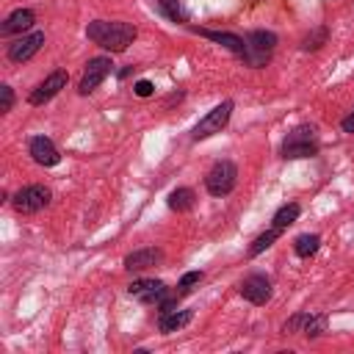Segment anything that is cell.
Returning a JSON list of instances; mask_svg holds the SVG:
<instances>
[{"instance_id": "cell-1", "label": "cell", "mask_w": 354, "mask_h": 354, "mask_svg": "<svg viewBox=\"0 0 354 354\" xmlns=\"http://www.w3.org/2000/svg\"><path fill=\"white\" fill-rule=\"evenodd\" d=\"M86 36H88L94 44H100V47L111 50V53H124V50H127V47L136 41L138 30H136V25H130V22H108V19H94V22H88Z\"/></svg>"}, {"instance_id": "cell-2", "label": "cell", "mask_w": 354, "mask_h": 354, "mask_svg": "<svg viewBox=\"0 0 354 354\" xmlns=\"http://www.w3.org/2000/svg\"><path fill=\"white\" fill-rule=\"evenodd\" d=\"M315 152H318V130H315V124H299L282 141V158H288V160L313 158Z\"/></svg>"}, {"instance_id": "cell-3", "label": "cell", "mask_w": 354, "mask_h": 354, "mask_svg": "<svg viewBox=\"0 0 354 354\" xmlns=\"http://www.w3.org/2000/svg\"><path fill=\"white\" fill-rule=\"evenodd\" d=\"M274 47H277V36H274L271 30H254V33H249V36H246L243 61H246L249 66L260 69V66H266V64H268V58H271Z\"/></svg>"}, {"instance_id": "cell-4", "label": "cell", "mask_w": 354, "mask_h": 354, "mask_svg": "<svg viewBox=\"0 0 354 354\" xmlns=\"http://www.w3.org/2000/svg\"><path fill=\"white\" fill-rule=\"evenodd\" d=\"M235 177H238V169L232 160H216L205 177V188L210 196H227L235 188Z\"/></svg>"}, {"instance_id": "cell-5", "label": "cell", "mask_w": 354, "mask_h": 354, "mask_svg": "<svg viewBox=\"0 0 354 354\" xmlns=\"http://www.w3.org/2000/svg\"><path fill=\"white\" fill-rule=\"evenodd\" d=\"M230 116H232V102H230V100L218 102V105H216L213 111H207V113L199 119V124L194 127V141H202V138H210V136L221 133V127L230 122Z\"/></svg>"}, {"instance_id": "cell-6", "label": "cell", "mask_w": 354, "mask_h": 354, "mask_svg": "<svg viewBox=\"0 0 354 354\" xmlns=\"http://www.w3.org/2000/svg\"><path fill=\"white\" fill-rule=\"evenodd\" d=\"M50 188H44V185H28V188H22V191H17L14 194V207L19 210V213H39L41 207H47L50 205Z\"/></svg>"}, {"instance_id": "cell-7", "label": "cell", "mask_w": 354, "mask_h": 354, "mask_svg": "<svg viewBox=\"0 0 354 354\" xmlns=\"http://www.w3.org/2000/svg\"><path fill=\"white\" fill-rule=\"evenodd\" d=\"M111 69H113L111 58H105V55L91 58V61L86 64V69H83V77H80V83H77V91H80V94H91V91L108 77Z\"/></svg>"}, {"instance_id": "cell-8", "label": "cell", "mask_w": 354, "mask_h": 354, "mask_svg": "<svg viewBox=\"0 0 354 354\" xmlns=\"http://www.w3.org/2000/svg\"><path fill=\"white\" fill-rule=\"evenodd\" d=\"M127 293H130L133 299L144 301V304H160V301L166 299L169 288H166L163 279H136V282L127 285Z\"/></svg>"}, {"instance_id": "cell-9", "label": "cell", "mask_w": 354, "mask_h": 354, "mask_svg": "<svg viewBox=\"0 0 354 354\" xmlns=\"http://www.w3.org/2000/svg\"><path fill=\"white\" fill-rule=\"evenodd\" d=\"M66 80H69V75L64 72V69H55L50 77H44L33 91H30V97H28V102L30 105H41V102H47V100H53L61 88H66Z\"/></svg>"}, {"instance_id": "cell-10", "label": "cell", "mask_w": 354, "mask_h": 354, "mask_svg": "<svg viewBox=\"0 0 354 354\" xmlns=\"http://www.w3.org/2000/svg\"><path fill=\"white\" fill-rule=\"evenodd\" d=\"M41 44H44V33H41V30H36V33H30V36H19L17 41L8 44V58H11L14 64H22V61L33 58V55L41 50Z\"/></svg>"}, {"instance_id": "cell-11", "label": "cell", "mask_w": 354, "mask_h": 354, "mask_svg": "<svg viewBox=\"0 0 354 354\" xmlns=\"http://www.w3.org/2000/svg\"><path fill=\"white\" fill-rule=\"evenodd\" d=\"M241 296L252 304H266L271 299V279L263 274H252L241 282Z\"/></svg>"}, {"instance_id": "cell-12", "label": "cell", "mask_w": 354, "mask_h": 354, "mask_svg": "<svg viewBox=\"0 0 354 354\" xmlns=\"http://www.w3.org/2000/svg\"><path fill=\"white\" fill-rule=\"evenodd\" d=\"M28 149H30V155H33V160H36L39 166H55V163L61 160L55 144H53L47 136H33L30 144H28Z\"/></svg>"}, {"instance_id": "cell-13", "label": "cell", "mask_w": 354, "mask_h": 354, "mask_svg": "<svg viewBox=\"0 0 354 354\" xmlns=\"http://www.w3.org/2000/svg\"><path fill=\"white\" fill-rule=\"evenodd\" d=\"M160 260H163V252L155 249V246H149V249H136V252H130V254L124 257V268H127V271H144V268H152V266L160 263Z\"/></svg>"}, {"instance_id": "cell-14", "label": "cell", "mask_w": 354, "mask_h": 354, "mask_svg": "<svg viewBox=\"0 0 354 354\" xmlns=\"http://www.w3.org/2000/svg\"><path fill=\"white\" fill-rule=\"evenodd\" d=\"M33 22H36V17H33V11H30V8H17L14 14H8V17H6V22L0 25V33H3V36L22 33V30H28Z\"/></svg>"}, {"instance_id": "cell-15", "label": "cell", "mask_w": 354, "mask_h": 354, "mask_svg": "<svg viewBox=\"0 0 354 354\" xmlns=\"http://www.w3.org/2000/svg\"><path fill=\"white\" fill-rule=\"evenodd\" d=\"M199 36H205V39H210V41H216V44H221V47H227V50H232L235 55H241L243 58V50H246V41L243 39H238L235 33H221V30H205V28H194Z\"/></svg>"}, {"instance_id": "cell-16", "label": "cell", "mask_w": 354, "mask_h": 354, "mask_svg": "<svg viewBox=\"0 0 354 354\" xmlns=\"http://www.w3.org/2000/svg\"><path fill=\"white\" fill-rule=\"evenodd\" d=\"M194 318V313L191 310H171V313H163L160 315V332H177V329H183L188 321Z\"/></svg>"}, {"instance_id": "cell-17", "label": "cell", "mask_w": 354, "mask_h": 354, "mask_svg": "<svg viewBox=\"0 0 354 354\" xmlns=\"http://www.w3.org/2000/svg\"><path fill=\"white\" fill-rule=\"evenodd\" d=\"M299 213H301V207H299L296 202H288V205H282V207L274 213V218H271L274 224H271V227H277V230H288V227L299 218Z\"/></svg>"}, {"instance_id": "cell-18", "label": "cell", "mask_w": 354, "mask_h": 354, "mask_svg": "<svg viewBox=\"0 0 354 354\" xmlns=\"http://www.w3.org/2000/svg\"><path fill=\"white\" fill-rule=\"evenodd\" d=\"M318 249H321V238L313 235V232H304V235H299V238L293 241V252H296L299 257H313Z\"/></svg>"}, {"instance_id": "cell-19", "label": "cell", "mask_w": 354, "mask_h": 354, "mask_svg": "<svg viewBox=\"0 0 354 354\" xmlns=\"http://www.w3.org/2000/svg\"><path fill=\"white\" fill-rule=\"evenodd\" d=\"M194 191L191 188H174L171 194H169V207L171 210H177V213H183V210H191L194 207Z\"/></svg>"}, {"instance_id": "cell-20", "label": "cell", "mask_w": 354, "mask_h": 354, "mask_svg": "<svg viewBox=\"0 0 354 354\" xmlns=\"http://www.w3.org/2000/svg\"><path fill=\"white\" fill-rule=\"evenodd\" d=\"M155 6H158L160 14L169 17L171 22H188V14H185V8L180 6V0H155Z\"/></svg>"}, {"instance_id": "cell-21", "label": "cell", "mask_w": 354, "mask_h": 354, "mask_svg": "<svg viewBox=\"0 0 354 354\" xmlns=\"http://www.w3.org/2000/svg\"><path fill=\"white\" fill-rule=\"evenodd\" d=\"M279 232H282V230H277V227H271V230L260 232V235L252 241V246H249V254H252V257H257L260 252H266V249H268V246H271V243L279 238Z\"/></svg>"}, {"instance_id": "cell-22", "label": "cell", "mask_w": 354, "mask_h": 354, "mask_svg": "<svg viewBox=\"0 0 354 354\" xmlns=\"http://www.w3.org/2000/svg\"><path fill=\"white\" fill-rule=\"evenodd\" d=\"M324 329H326V318L324 315H310L307 324H304V335L307 337H318Z\"/></svg>"}, {"instance_id": "cell-23", "label": "cell", "mask_w": 354, "mask_h": 354, "mask_svg": "<svg viewBox=\"0 0 354 354\" xmlns=\"http://www.w3.org/2000/svg\"><path fill=\"white\" fill-rule=\"evenodd\" d=\"M324 41H326V28H315L310 36H304L301 47H304V50H318Z\"/></svg>"}, {"instance_id": "cell-24", "label": "cell", "mask_w": 354, "mask_h": 354, "mask_svg": "<svg viewBox=\"0 0 354 354\" xmlns=\"http://www.w3.org/2000/svg\"><path fill=\"white\" fill-rule=\"evenodd\" d=\"M307 318H310V313H299V315H293L290 321H285L282 332H285V335H296V332H304V324H307Z\"/></svg>"}, {"instance_id": "cell-25", "label": "cell", "mask_w": 354, "mask_h": 354, "mask_svg": "<svg viewBox=\"0 0 354 354\" xmlns=\"http://www.w3.org/2000/svg\"><path fill=\"white\" fill-rule=\"evenodd\" d=\"M202 279V271H188V274H183V279H180V290H177V296H183V293H188L191 290V285H196Z\"/></svg>"}, {"instance_id": "cell-26", "label": "cell", "mask_w": 354, "mask_h": 354, "mask_svg": "<svg viewBox=\"0 0 354 354\" xmlns=\"http://www.w3.org/2000/svg\"><path fill=\"white\" fill-rule=\"evenodd\" d=\"M0 97H3V105H0V111L6 113V111H11V105H14V91H11V86H0Z\"/></svg>"}, {"instance_id": "cell-27", "label": "cell", "mask_w": 354, "mask_h": 354, "mask_svg": "<svg viewBox=\"0 0 354 354\" xmlns=\"http://www.w3.org/2000/svg\"><path fill=\"white\" fill-rule=\"evenodd\" d=\"M133 88H136V94H138V97H149V94L155 91V86H152L149 80H138Z\"/></svg>"}, {"instance_id": "cell-28", "label": "cell", "mask_w": 354, "mask_h": 354, "mask_svg": "<svg viewBox=\"0 0 354 354\" xmlns=\"http://www.w3.org/2000/svg\"><path fill=\"white\" fill-rule=\"evenodd\" d=\"M340 127H343V133H354V108H351L348 116L340 122Z\"/></svg>"}]
</instances>
